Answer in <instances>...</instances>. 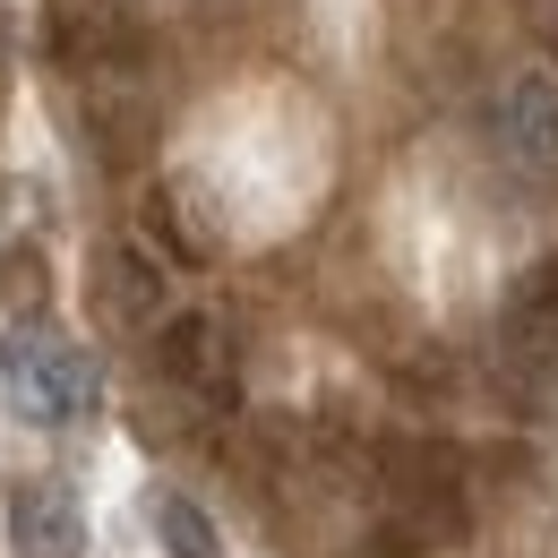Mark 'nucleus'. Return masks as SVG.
I'll list each match as a JSON object with an SVG mask.
<instances>
[{
  "mask_svg": "<svg viewBox=\"0 0 558 558\" xmlns=\"http://www.w3.org/2000/svg\"><path fill=\"white\" fill-rule=\"evenodd\" d=\"M0 387H9V413L35 429H70L95 413V361L44 318H17L0 336Z\"/></svg>",
  "mask_w": 558,
  "mask_h": 558,
  "instance_id": "nucleus-1",
  "label": "nucleus"
},
{
  "mask_svg": "<svg viewBox=\"0 0 558 558\" xmlns=\"http://www.w3.org/2000/svg\"><path fill=\"white\" fill-rule=\"evenodd\" d=\"M498 352H507V387L533 404L542 421H558V250L533 258L498 301Z\"/></svg>",
  "mask_w": 558,
  "mask_h": 558,
  "instance_id": "nucleus-2",
  "label": "nucleus"
},
{
  "mask_svg": "<svg viewBox=\"0 0 558 558\" xmlns=\"http://www.w3.org/2000/svg\"><path fill=\"white\" fill-rule=\"evenodd\" d=\"M155 369L163 387H181L190 404H232L241 396V336L215 310H172L155 327Z\"/></svg>",
  "mask_w": 558,
  "mask_h": 558,
  "instance_id": "nucleus-3",
  "label": "nucleus"
},
{
  "mask_svg": "<svg viewBox=\"0 0 558 558\" xmlns=\"http://www.w3.org/2000/svg\"><path fill=\"white\" fill-rule=\"evenodd\" d=\"M489 146H498L507 172H524L542 190L558 181V77L550 70L498 77V95H489Z\"/></svg>",
  "mask_w": 558,
  "mask_h": 558,
  "instance_id": "nucleus-4",
  "label": "nucleus"
},
{
  "mask_svg": "<svg viewBox=\"0 0 558 558\" xmlns=\"http://www.w3.org/2000/svg\"><path fill=\"white\" fill-rule=\"evenodd\" d=\"M86 138L104 163H138L155 146V104L130 70H86Z\"/></svg>",
  "mask_w": 558,
  "mask_h": 558,
  "instance_id": "nucleus-5",
  "label": "nucleus"
},
{
  "mask_svg": "<svg viewBox=\"0 0 558 558\" xmlns=\"http://www.w3.org/2000/svg\"><path fill=\"white\" fill-rule=\"evenodd\" d=\"M9 550L17 558H86V515L61 482H26L9 498Z\"/></svg>",
  "mask_w": 558,
  "mask_h": 558,
  "instance_id": "nucleus-6",
  "label": "nucleus"
},
{
  "mask_svg": "<svg viewBox=\"0 0 558 558\" xmlns=\"http://www.w3.org/2000/svg\"><path fill=\"white\" fill-rule=\"evenodd\" d=\"M95 283H104V310H112L121 327H163V318H172L163 258H155V250H138V241H112V250L95 258Z\"/></svg>",
  "mask_w": 558,
  "mask_h": 558,
  "instance_id": "nucleus-7",
  "label": "nucleus"
},
{
  "mask_svg": "<svg viewBox=\"0 0 558 558\" xmlns=\"http://www.w3.org/2000/svg\"><path fill=\"white\" fill-rule=\"evenodd\" d=\"M138 232H146V250H163L172 267H207L215 258V232L198 223V207H190L181 181H155L138 198Z\"/></svg>",
  "mask_w": 558,
  "mask_h": 558,
  "instance_id": "nucleus-8",
  "label": "nucleus"
},
{
  "mask_svg": "<svg viewBox=\"0 0 558 558\" xmlns=\"http://www.w3.org/2000/svg\"><path fill=\"white\" fill-rule=\"evenodd\" d=\"M146 524H155V542H163L172 558H223L207 507H198V498H181V489H155V498H146Z\"/></svg>",
  "mask_w": 558,
  "mask_h": 558,
  "instance_id": "nucleus-9",
  "label": "nucleus"
},
{
  "mask_svg": "<svg viewBox=\"0 0 558 558\" xmlns=\"http://www.w3.org/2000/svg\"><path fill=\"white\" fill-rule=\"evenodd\" d=\"M0 292H9V301H44V258H35V250H9V258H0Z\"/></svg>",
  "mask_w": 558,
  "mask_h": 558,
  "instance_id": "nucleus-10",
  "label": "nucleus"
},
{
  "mask_svg": "<svg viewBox=\"0 0 558 558\" xmlns=\"http://www.w3.org/2000/svg\"><path fill=\"white\" fill-rule=\"evenodd\" d=\"M515 17H524V26H533V35L558 52V0H515Z\"/></svg>",
  "mask_w": 558,
  "mask_h": 558,
  "instance_id": "nucleus-11",
  "label": "nucleus"
}]
</instances>
